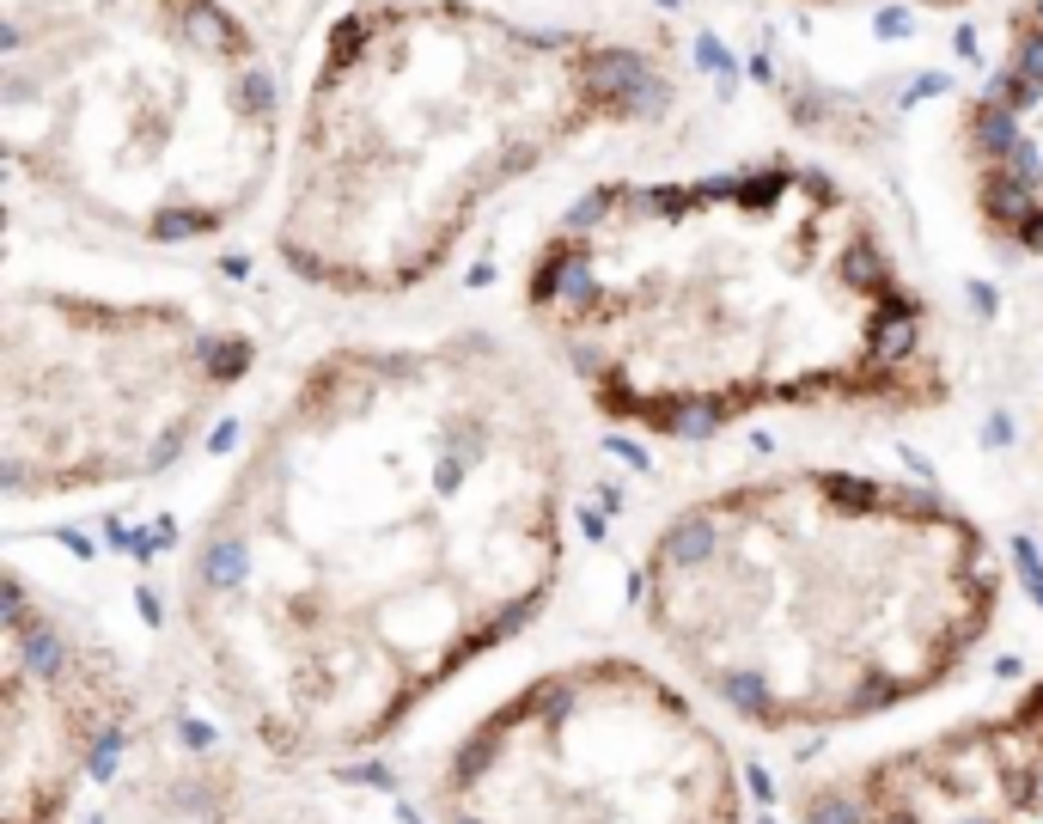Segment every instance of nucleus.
<instances>
[{
	"mask_svg": "<svg viewBox=\"0 0 1043 824\" xmlns=\"http://www.w3.org/2000/svg\"><path fill=\"white\" fill-rule=\"evenodd\" d=\"M568 440L482 336L318 355L208 507L184 568L201 678L262 751L348 758L550 605Z\"/></svg>",
	"mask_w": 1043,
	"mask_h": 824,
	"instance_id": "nucleus-1",
	"label": "nucleus"
},
{
	"mask_svg": "<svg viewBox=\"0 0 1043 824\" xmlns=\"http://www.w3.org/2000/svg\"><path fill=\"white\" fill-rule=\"evenodd\" d=\"M525 318L599 416L641 434L952 397L940 324L879 220L794 159L592 189L543 233Z\"/></svg>",
	"mask_w": 1043,
	"mask_h": 824,
	"instance_id": "nucleus-2",
	"label": "nucleus"
},
{
	"mask_svg": "<svg viewBox=\"0 0 1043 824\" xmlns=\"http://www.w3.org/2000/svg\"><path fill=\"white\" fill-rule=\"evenodd\" d=\"M635 605L726 715L818 733L965 672L1001 611V562L928 489L799 465L677 507L635 568Z\"/></svg>",
	"mask_w": 1043,
	"mask_h": 824,
	"instance_id": "nucleus-3",
	"label": "nucleus"
},
{
	"mask_svg": "<svg viewBox=\"0 0 1043 824\" xmlns=\"http://www.w3.org/2000/svg\"><path fill=\"white\" fill-rule=\"evenodd\" d=\"M672 98V67L616 37L482 0H367L318 49L275 257L323 294L397 299L440 275L506 184Z\"/></svg>",
	"mask_w": 1043,
	"mask_h": 824,
	"instance_id": "nucleus-4",
	"label": "nucleus"
},
{
	"mask_svg": "<svg viewBox=\"0 0 1043 824\" xmlns=\"http://www.w3.org/2000/svg\"><path fill=\"white\" fill-rule=\"evenodd\" d=\"M0 135L86 226L189 245L275 184L281 93L226 0H110L0 37Z\"/></svg>",
	"mask_w": 1043,
	"mask_h": 824,
	"instance_id": "nucleus-5",
	"label": "nucleus"
},
{
	"mask_svg": "<svg viewBox=\"0 0 1043 824\" xmlns=\"http://www.w3.org/2000/svg\"><path fill=\"white\" fill-rule=\"evenodd\" d=\"M250 367L257 343L196 306L19 287L0 311V482L62 501L159 477Z\"/></svg>",
	"mask_w": 1043,
	"mask_h": 824,
	"instance_id": "nucleus-6",
	"label": "nucleus"
},
{
	"mask_svg": "<svg viewBox=\"0 0 1043 824\" xmlns=\"http://www.w3.org/2000/svg\"><path fill=\"white\" fill-rule=\"evenodd\" d=\"M440 824H745L721 733L653 666L599 653L519 685L445 751Z\"/></svg>",
	"mask_w": 1043,
	"mask_h": 824,
	"instance_id": "nucleus-7",
	"label": "nucleus"
},
{
	"mask_svg": "<svg viewBox=\"0 0 1043 824\" xmlns=\"http://www.w3.org/2000/svg\"><path fill=\"white\" fill-rule=\"evenodd\" d=\"M128 721L135 697L110 653L13 568L0 629V824H62Z\"/></svg>",
	"mask_w": 1043,
	"mask_h": 824,
	"instance_id": "nucleus-8",
	"label": "nucleus"
},
{
	"mask_svg": "<svg viewBox=\"0 0 1043 824\" xmlns=\"http://www.w3.org/2000/svg\"><path fill=\"white\" fill-rule=\"evenodd\" d=\"M799 824H1043V678L799 794Z\"/></svg>",
	"mask_w": 1043,
	"mask_h": 824,
	"instance_id": "nucleus-9",
	"label": "nucleus"
},
{
	"mask_svg": "<svg viewBox=\"0 0 1043 824\" xmlns=\"http://www.w3.org/2000/svg\"><path fill=\"white\" fill-rule=\"evenodd\" d=\"M965 177L982 233L1043 257V0L1013 13L995 74L965 110Z\"/></svg>",
	"mask_w": 1043,
	"mask_h": 824,
	"instance_id": "nucleus-10",
	"label": "nucleus"
},
{
	"mask_svg": "<svg viewBox=\"0 0 1043 824\" xmlns=\"http://www.w3.org/2000/svg\"><path fill=\"white\" fill-rule=\"evenodd\" d=\"M110 0H0V25L7 37L13 32H37V25H56V19H79V13H98Z\"/></svg>",
	"mask_w": 1043,
	"mask_h": 824,
	"instance_id": "nucleus-11",
	"label": "nucleus"
},
{
	"mask_svg": "<svg viewBox=\"0 0 1043 824\" xmlns=\"http://www.w3.org/2000/svg\"><path fill=\"white\" fill-rule=\"evenodd\" d=\"M806 7H928V13H952L965 0H806Z\"/></svg>",
	"mask_w": 1043,
	"mask_h": 824,
	"instance_id": "nucleus-12",
	"label": "nucleus"
}]
</instances>
